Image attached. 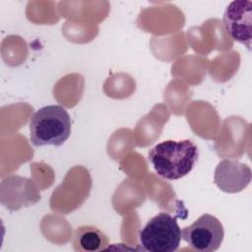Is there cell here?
Segmentation results:
<instances>
[{
	"label": "cell",
	"mask_w": 252,
	"mask_h": 252,
	"mask_svg": "<svg viewBox=\"0 0 252 252\" xmlns=\"http://www.w3.org/2000/svg\"><path fill=\"white\" fill-rule=\"evenodd\" d=\"M144 250L150 252H173L179 247L181 228L176 218L167 213H159L152 218L139 234Z\"/></svg>",
	"instance_id": "3957f363"
},
{
	"label": "cell",
	"mask_w": 252,
	"mask_h": 252,
	"mask_svg": "<svg viewBox=\"0 0 252 252\" xmlns=\"http://www.w3.org/2000/svg\"><path fill=\"white\" fill-rule=\"evenodd\" d=\"M71 134V118L61 105H46L30 120V139L34 147L61 146Z\"/></svg>",
	"instance_id": "7a4b0ae2"
},
{
	"label": "cell",
	"mask_w": 252,
	"mask_h": 252,
	"mask_svg": "<svg viewBox=\"0 0 252 252\" xmlns=\"http://www.w3.org/2000/svg\"><path fill=\"white\" fill-rule=\"evenodd\" d=\"M215 183L226 193H236L245 189L251 181L250 167L238 160L223 159L215 171Z\"/></svg>",
	"instance_id": "8992f818"
},
{
	"label": "cell",
	"mask_w": 252,
	"mask_h": 252,
	"mask_svg": "<svg viewBox=\"0 0 252 252\" xmlns=\"http://www.w3.org/2000/svg\"><path fill=\"white\" fill-rule=\"evenodd\" d=\"M223 25L229 36L251 49L252 2L235 0L228 4L223 14Z\"/></svg>",
	"instance_id": "5b68a950"
},
{
	"label": "cell",
	"mask_w": 252,
	"mask_h": 252,
	"mask_svg": "<svg viewBox=\"0 0 252 252\" xmlns=\"http://www.w3.org/2000/svg\"><path fill=\"white\" fill-rule=\"evenodd\" d=\"M224 236L221 222L210 214L199 217L192 224L181 230L183 239L193 250L213 252L220 248Z\"/></svg>",
	"instance_id": "277c9868"
},
{
	"label": "cell",
	"mask_w": 252,
	"mask_h": 252,
	"mask_svg": "<svg viewBox=\"0 0 252 252\" xmlns=\"http://www.w3.org/2000/svg\"><path fill=\"white\" fill-rule=\"evenodd\" d=\"M72 243L75 251L94 252L106 249L108 238L98 227L83 225L75 230Z\"/></svg>",
	"instance_id": "52a82bcc"
},
{
	"label": "cell",
	"mask_w": 252,
	"mask_h": 252,
	"mask_svg": "<svg viewBox=\"0 0 252 252\" xmlns=\"http://www.w3.org/2000/svg\"><path fill=\"white\" fill-rule=\"evenodd\" d=\"M198 158V147L189 139L160 142L148 154V160L155 171L167 180H177L186 176L193 169Z\"/></svg>",
	"instance_id": "6da1fadb"
}]
</instances>
